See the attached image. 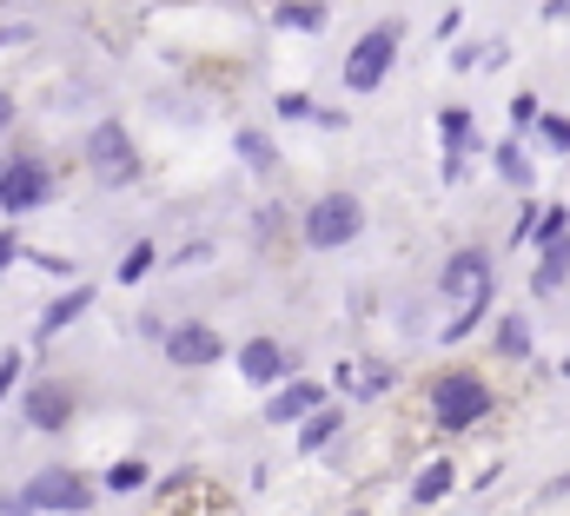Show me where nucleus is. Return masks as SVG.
<instances>
[{
    "mask_svg": "<svg viewBox=\"0 0 570 516\" xmlns=\"http://www.w3.org/2000/svg\"><path fill=\"white\" fill-rule=\"evenodd\" d=\"M47 199H53V172H47V159L13 152V159L0 166V212H33V206H47Z\"/></svg>",
    "mask_w": 570,
    "mask_h": 516,
    "instance_id": "obj_7",
    "label": "nucleus"
},
{
    "mask_svg": "<svg viewBox=\"0 0 570 516\" xmlns=\"http://www.w3.org/2000/svg\"><path fill=\"white\" fill-rule=\"evenodd\" d=\"M438 291H444V305H471V298H484L491 291V252H478V246H464V252L444 258V271H438Z\"/></svg>",
    "mask_w": 570,
    "mask_h": 516,
    "instance_id": "obj_8",
    "label": "nucleus"
},
{
    "mask_svg": "<svg viewBox=\"0 0 570 516\" xmlns=\"http://www.w3.org/2000/svg\"><path fill=\"white\" fill-rule=\"evenodd\" d=\"M13 127V100H7V93H0V132Z\"/></svg>",
    "mask_w": 570,
    "mask_h": 516,
    "instance_id": "obj_31",
    "label": "nucleus"
},
{
    "mask_svg": "<svg viewBox=\"0 0 570 516\" xmlns=\"http://www.w3.org/2000/svg\"><path fill=\"white\" fill-rule=\"evenodd\" d=\"M484 311H491V291H484V298H471L464 311H451V325H444L438 338H444V345H464V338H471V331L484 325Z\"/></svg>",
    "mask_w": 570,
    "mask_h": 516,
    "instance_id": "obj_18",
    "label": "nucleus"
},
{
    "mask_svg": "<svg viewBox=\"0 0 570 516\" xmlns=\"http://www.w3.org/2000/svg\"><path fill=\"white\" fill-rule=\"evenodd\" d=\"M325 410V385H312V378H292L266 397V417L273 424H305V417H318Z\"/></svg>",
    "mask_w": 570,
    "mask_h": 516,
    "instance_id": "obj_10",
    "label": "nucleus"
},
{
    "mask_svg": "<svg viewBox=\"0 0 570 516\" xmlns=\"http://www.w3.org/2000/svg\"><path fill=\"white\" fill-rule=\"evenodd\" d=\"M498 179H511V186H531V166H524V152H518V146H498Z\"/></svg>",
    "mask_w": 570,
    "mask_h": 516,
    "instance_id": "obj_22",
    "label": "nucleus"
},
{
    "mask_svg": "<svg viewBox=\"0 0 570 516\" xmlns=\"http://www.w3.org/2000/svg\"><path fill=\"white\" fill-rule=\"evenodd\" d=\"M219 351H226V338H219L213 325H199V318H186V325L166 331V358H173L179 371H206V365H219Z\"/></svg>",
    "mask_w": 570,
    "mask_h": 516,
    "instance_id": "obj_9",
    "label": "nucleus"
},
{
    "mask_svg": "<svg viewBox=\"0 0 570 516\" xmlns=\"http://www.w3.org/2000/svg\"><path fill=\"white\" fill-rule=\"evenodd\" d=\"M538 120H544V113H538V100H531V93H518V100H511V127L538 132Z\"/></svg>",
    "mask_w": 570,
    "mask_h": 516,
    "instance_id": "obj_25",
    "label": "nucleus"
},
{
    "mask_svg": "<svg viewBox=\"0 0 570 516\" xmlns=\"http://www.w3.org/2000/svg\"><path fill=\"white\" fill-rule=\"evenodd\" d=\"M338 424H345V417H338V404H325L318 417H305V424H298V450H325V444L338 437Z\"/></svg>",
    "mask_w": 570,
    "mask_h": 516,
    "instance_id": "obj_17",
    "label": "nucleus"
},
{
    "mask_svg": "<svg viewBox=\"0 0 570 516\" xmlns=\"http://www.w3.org/2000/svg\"><path fill=\"white\" fill-rule=\"evenodd\" d=\"M279 120H318V107L305 93H279Z\"/></svg>",
    "mask_w": 570,
    "mask_h": 516,
    "instance_id": "obj_26",
    "label": "nucleus"
},
{
    "mask_svg": "<svg viewBox=\"0 0 570 516\" xmlns=\"http://www.w3.org/2000/svg\"><path fill=\"white\" fill-rule=\"evenodd\" d=\"M438 172H444V186H458V179H464V152H444V166H438Z\"/></svg>",
    "mask_w": 570,
    "mask_h": 516,
    "instance_id": "obj_29",
    "label": "nucleus"
},
{
    "mask_svg": "<svg viewBox=\"0 0 570 516\" xmlns=\"http://www.w3.org/2000/svg\"><path fill=\"white\" fill-rule=\"evenodd\" d=\"M146 484V464L140 457H127V464H114V470H107V484H100V490H120V497H127V490H140Z\"/></svg>",
    "mask_w": 570,
    "mask_h": 516,
    "instance_id": "obj_21",
    "label": "nucleus"
},
{
    "mask_svg": "<svg viewBox=\"0 0 570 516\" xmlns=\"http://www.w3.org/2000/svg\"><path fill=\"white\" fill-rule=\"evenodd\" d=\"M273 20L292 27V33H318V27H325V7H318V0H285Z\"/></svg>",
    "mask_w": 570,
    "mask_h": 516,
    "instance_id": "obj_19",
    "label": "nucleus"
},
{
    "mask_svg": "<svg viewBox=\"0 0 570 516\" xmlns=\"http://www.w3.org/2000/svg\"><path fill=\"white\" fill-rule=\"evenodd\" d=\"M438 139H444V152H471V113L464 107H444L438 113Z\"/></svg>",
    "mask_w": 570,
    "mask_h": 516,
    "instance_id": "obj_20",
    "label": "nucleus"
},
{
    "mask_svg": "<svg viewBox=\"0 0 570 516\" xmlns=\"http://www.w3.org/2000/svg\"><path fill=\"white\" fill-rule=\"evenodd\" d=\"M392 390V371H365V385H358V397H385Z\"/></svg>",
    "mask_w": 570,
    "mask_h": 516,
    "instance_id": "obj_28",
    "label": "nucleus"
},
{
    "mask_svg": "<svg viewBox=\"0 0 570 516\" xmlns=\"http://www.w3.org/2000/svg\"><path fill=\"white\" fill-rule=\"evenodd\" d=\"M146 271H153V246H134V252L120 258V285H140Z\"/></svg>",
    "mask_w": 570,
    "mask_h": 516,
    "instance_id": "obj_24",
    "label": "nucleus"
},
{
    "mask_svg": "<svg viewBox=\"0 0 570 516\" xmlns=\"http://www.w3.org/2000/svg\"><path fill=\"white\" fill-rule=\"evenodd\" d=\"M451 484H458V470L438 457V464H425V470H419V484H412V504H444V497H451Z\"/></svg>",
    "mask_w": 570,
    "mask_h": 516,
    "instance_id": "obj_16",
    "label": "nucleus"
},
{
    "mask_svg": "<svg viewBox=\"0 0 570 516\" xmlns=\"http://www.w3.org/2000/svg\"><path fill=\"white\" fill-rule=\"evenodd\" d=\"M538 139H544L551 152H570V120L564 113H544V120H538Z\"/></svg>",
    "mask_w": 570,
    "mask_h": 516,
    "instance_id": "obj_23",
    "label": "nucleus"
},
{
    "mask_svg": "<svg viewBox=\"0 0 570 516\" xmlns=\"http://www.w3.org/2000/svg\"><path fill=\"white\" fill-rule=\"evenodd\" d=\"M94 484L80 477V470H67V464H47L40 477H27L20 490H0V516H40V510H67V516H80V510H94Z\"/></svg>",
    "mask_w": 570,
    "mask_h": 516,
    "instance_id": "obj_1",
    "label": "nucleus"
},
{
    "mask_svg": "<svg viewBox=\"0 0 570 516\" xmlns=\"http://www.w3.org/2000/svg\"><path fill=\"white\" fill-rule=\"evenodd\" d=\"M239 371H246V385H285V345L279 338H246Z\"/></svg>",
    "mask_w": 570,
    "mask_h": 516,
    "instance_id": "obj_11",
    "label": "nucleus"
},
{
    "mask_svg": "<svg viewBox=\"0 0 570 516\" xmlns=\"http://www.w3.org/2000/svg\"><path fill=\"white\" fill-rule=\"evenodd\" d=\"M491 385L478 378V371H444L438 385H431V417L444 424V430H471V424H484L491 417Z\"/></svg>",
    "mask_w": 570,
    "mask_h": 516,
    "instance_id": "obj_3",
    "label": "nucleus"
},
{
    "mask_svg": "<svg viewBox=\"0 0 570 516\" xmlns=\"http://www.w3.org/2000/svg\"><path fill=\"white\" fill-rule=\"evenodd\" d=\"M399 40H405L399 20H379L372 33H358V47L345 53V87H352V93H379L385 73L399 67Z\"/></svg>",
    "mask_w": 570,
    "mask_h": 516,
    "instance_id": "obj_4",
    "label": "nucleus"
},
{
    "mask_svg": "<svg viewBox=\"0 0 570 516\" xmlns=\"http://www.w3.org/2000/svg\"><path fill=\"white\" fill-rule=\"evenodd\" d=\"M233 152H239L253 172H279V146H273L259 127H239V132H233Z\"/></svg>",
    "mask_w": 570,
    "mask_h": 516,
    "instance_id": "obj_14",
    "label": "nucleus"
},
{
    "mask_svg": "<svg viewBox=\"0 0 570 516\" xmlns=\"http://www.w3.org/2000/svg\"><path fill=\"white\" fill-rule=\"evenodd\" d=\"M564 278H570V239H551L544 258H538V271H531V291H538V298H551Z\"/></svg>",
    "mask_w": 570,
    "mask_h": 516,
    "instance_id": "obj_13",
    "label": "nucleus"
},
{
    "mask_svg": "<svg viewBox=\"0 0 570 516\" xmlns=\"http://www.w3.org/2000/svg\"><path fill=\"white\" fill-rule=\"evenodd\" d=\"M87 172L100 186H134L140 179V152H134V139H127L120 120H94L87 127Z\"/></svg>",
    "mask_w": 570,
    "mask_h": 516,
    "instance_id": "obj_5",
    "label": "nucleus"
},
{
    "mask_svg": "<svg viewBox=\"0 0 570 516\" xmlns=\"http://www.w3.org/2000/svg\"><path fill=\"white\" fill-rule=\"evenodd\" d=\"M73 410H80L73 378H40V385L20 390V417H27V430H40V437L67 430V424H73Z\"/></svg>",
    "mask_w": 570,
    "mask_h": 516,
    "instance_id": "obj_6",
    "label": "nucleus"
},
{
    "mask_svg": "<svg viewBox=\"0 0 570 516\" xmlns=\"http://www.w3.org/2000/svg\"><path fill=\"white\" fill-rule=\"evenodd\" d=\"M491 345H498V358H531V325L518 311H504L498 331H491Z\"/></svg>",
    "mask_w": 570,
    "mask_h": 516,
    "instance_id": "obj_15",
    "label": "nucleus"
},
{
    "mask_svg": "<svg viewBox=\"0 0 570 516\" xmlns=\"http://www.w3.org/2000/svg\"><path fill=\"white\" fill-rule=\"evenodd\" d=\"M87 305H94V285H73V291H60V298L40 311V325H33V331H40V338H60L67 325H80V318H87Z\"/></svg>",
    "mask_w": 570,
    "mask_h": 516,
    "instance_id": "obj_12",
    "label": "nucleus"
},
{
    "mask_svg": "<svg viewBox=\"0 0 570 516\" xmlns=\"http://www.w3.org/2000/svg\"><path fill=\"white\" fill-rule=\"evenodd\" d=\"M564 378H570V358H564Z\"/></svg>",
    "mask_w": 570,
    "mask_h": 516,
    "instance_id": "obj_32",
    "label": "nucleus"
},
{
    "mask_svg": "<svg viewBox=\"0 0 570 516\" xmlns=\"http://www.w3.org/2000/svg\"><path fill=\"white\" fill-rule=\"evenodd\" d=\"M358 232H365V206H358L352 192H325V199H312L305 219H298V239H305L312 252H338V246H352Z\"/></svg>",
    "mask_w": 570,
    "mask_h": 516,
    "instance_id": "obj_2",
    "label": "nucleus"
},
{
    "mask_svg": "<svg viewBox=\"0 0 570 516\" xmlns=\"http://www.w3.org/2000/svg\"><path fill=\"white\" fill-rule=\"evenodd\" d=\"M13 258H20V239H13V232H0V278H7V265H13Z\"/></svg>",
    "mask_w": 570,
    "mask_h": 516,
    "instance_id": "obj_30",
    "label": "nucleus"
},
{
    "mask_svg": "<svg viewBox=\"0 0 570 516\" xmlns=\"http://www.w3.org/2000/svg\"><path fill=\"white\" fill-rule=\"evenodd\" d=\"M352 516H372V510H352Z\"/></svg>",
    "mask_w": 570,
    "mask_h": 516,
    "instance_id": "obj_33",
    "label": "nucleus"
},
{
    "mask_svg": "<svg viewBox=\"0 0 570 516\" xmlns=\"http://www.w3.org/2000/svg\"><path fill=\"white\" fill-rule=\"evenodd\" d=\"M20 378V351H0V404H7V390Z\"/></svg>",
    "mask_w": 570,
    "mask_h": 516,
    "instance_id": "obj_27",
    "label": "nucleus"
}]
</instances>
